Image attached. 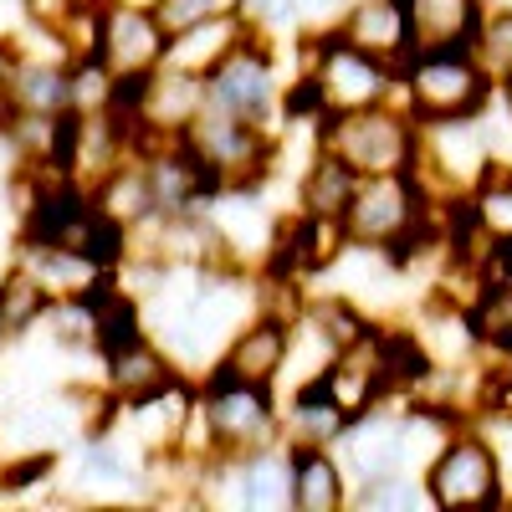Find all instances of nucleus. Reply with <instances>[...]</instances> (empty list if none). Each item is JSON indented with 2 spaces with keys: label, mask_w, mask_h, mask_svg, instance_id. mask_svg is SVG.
Segmentation results:
<instances>
[{
  "label": "nucleus",
  "mask_w": 512,
  "mask_h": 512,
  "mask_svg": "<svg viewBox=\"0 0 512 512\" xmlns=\"http://www.w3.org/2000/svg\"><path fill=\"white\" fill-rule=\"evenodd\" d=\"M431 236H446V205L431 200L415 169L405 175H369L354 185L344 210V241L384 256L390 267H410Z\"/></svg>",
  "instance_id": "1"
},
{
  "label": "nucleus",
  "mask_w": 512,
  "mask_h": 512,
  "mask_svg": "<svg viewBox=\"0 0 512 512\" xmlns=\"http://www.w3.org/2000/svg\"><path fill=\"white\" fill-rule=\"evenodd\" d=\"M282 441V390L277 384H251L210 364L195 379V410L185 425L180 451L190 456H236Z\"/></svg>",
  "instance_id": "2"
},
{
  "label": "nucleus",
  "mask_w": 512,
  "mask_h": 512,
  "mask_svg": "<svg viewBox=\"0 0 512 512\" xmlns=\"http://www.w3.org/2000/svg\"><path fill=\"white\" fill-rule=\"evenodd\" d=\"M400 103L415 123L446 118H487L497 103V77L477 47H420L400 67Z\"/></svg>",
  "instance_id": "3"
},
{
  "label": "nucleus",
  "mask_w": 512,
  "mask_h": 512,
  "mask_svg": "<svg viewBox=\"0 0 512 512\" xmlns=\"http://www.w3.org/2000/svg\"><path fill=\"white\" fill-rule=\"evenodd\" d=\"M297 72L318 88L323 118L328 113H359V108L400 98V72L384 67L369 52H359L354 41H344L338 26H313V31L297 36Z\"/></svg>",
  "instance_id": "4"
},
{
  "label": "nucleus",
  "mask_w": 512,
  "mask_h": 512,
  "mask_svg": "<svg viewBox=\"0 0 512 512\" xmlns=\"http://www.w3.org/2000/svg\"><path fill=\"white\" fill-rule=\"evenodd\" d=\"M287 67H282V41L251 31L226 52V62L205 77V108L246 118L267 134H287L282 123V98H287Z\"/></svg>",
  "instance_id": "5"
},
{
  "label": "nucleus",
  "mask_w": 512,
  "mask_h": 512,
  "mask_svg": "<svg viewBox=\"0 0 512 512\" xmlns=\"http://www.w3.org/2000/svg\"><path fill=\"white\" fill-rule=\"evenodd\" d=\"M313 144L338 154L359 180L405 175L420 159V123L395 98V103H374V108H359V113H328L313 128Z\"/></svg>",
  "instance_id": "6"
},
{
  "label": "nucleus",
  "mask_w": 512,
  "mask_h": 512,
  "mask_svg": "<svg viewBox=\"0 0 512 512\" xmlns=\"http://www.w3.org/2000/svg\"><path fill=\"white\" fill-rule=\"evenodd\" d=\"M420 482H425V497H431V512H507L502 456L477 420H466L431 456Z\"/></svg>",
  "instance_id": "7"
},
{
  "label": "nucleus",
  "mask_w": 512,
  "mask_h": 512,
  "mask_svg": "<svg viewBox=\"0 0 512 512\" xmlns=\"http://www.w3.org/2000/svg\"><path fill=\"white\" fill-rule=\"evenodd\" d=\"M195 492H200V507L292 512V451L287 441H272L236 456H205Z\"/></svg>",
  "instance_id": "8"
},
{
  "label": "nucleus",
  "mask_w": 512,
  "mask_h": 512,
  "mask_svg": "<svg viewBox=\"0 0 512 512\" xmlns=\"http://www.w3.org/2000/svg\"><path fill=\"white\" fill-rule=\"evenodd\" d=\"M185 144L205 159V169L221 180V190H262L282 159V134H267V128L216 113V108H205L185 128Z\"/></svg>",
  "instance_id": "9"
},
{
  "label": "nucleus",
  "mask_w": 512,
  "mask_h": 512,
  "mask_svg": "<svg viewBox=\"0 0 512 512\" xmlns=\"http://www.w3.org/2000/svg\"><path fill=\"white\" fill-rule=\"evenodd\" d=\"M497 149L482 118H446V123H420V159H415V175L420 185L431 190V200L456 205L466 200L482 175L492 169Z\"/></svg>",
  "instance_id": "10"
},
{
  "label": "nucleus",
  "mask_w": 512,
  "mask_h": 512,
  "mask_svg": "<svg viewBox=\"0 0 512 512\" xmlns=\"http://www.w3.org/2000/svg\"><path fill=\"white\" fill-rule=\"evenodd\" d=\"M169 31L159 26L149 0H98V41L93 57L113 77H144L164 62Z\"/></svg>",
  "instance_id": "11"
},
{
  "label": "nucleus",
  "mask_w": 512,
  "mask_h": 512,
  "mask_svg": "<svg viewBox=\"0 0 512 512\" xmlns=\"http://www.w3.org/2000/svg\"><path fill=\"white\" fill-rule=\"evenodd\" d=\"M6 113H36V118L72 113V62L52 52L26 57L11 47L6 77H0V118Z\"/></svg>",
  "instance_id": "12"
},
{
  "label": "nucleus",
  "mask_w": 512,
  "mask_h": 512,
  "mask_svg": "<svg viewBox=\"0 0 512 512\" xmlns=\"http://www.w3.org/2000/svg\"><path fill=\"white\" fill-rule=\"evenodd\" d=\"M338 36L354 41L359 52L379 57L384 67H405L415 57V26H410V11L405 0H354V6L338 11Z\"/></svg>",
  "instance_id": "13"
},
{
  "label": "nucleus",
  "mask_w": 512,
  "mask_h": 512,
  "mask_svg": "<svg viewBox=\"0 0 512 512\" xmlns=\"http://www.w3.org/2000/svg\"><path fill=\"white\" fill-rule=\"evenodd\" d=\"M180 379H185V369L169 359V349L149 328L103 354V390L113 400H149V395L169 390V384H180Z\"/></svg>",
  "instance_id": "14"
},
{
  "label": "nucleus",
  "mask_w": 512,
  "mask_h": 512,
  "mask_svg": "<svg viewBox=\"0 0 512 512\" xmlns=\"http://www.w3.org/2000/svg\"><path fill=\"white\" fill-rule=\"evenodd\" d=\"M287 344H292V313L287 308H262L216 359V369L251 379V384H277L287 369Z\"/></svg>",
  "instance_id": "15"
},
{
  "label": "nucleus",
  "mask_w": 512,
  "mask_h": 512,
  "mask_svg": "<svg viewBox=\"0 0 512 512\" xmlns=\"http://www.w3.org/2000/svg\"><path fill=\"white\" fill-rule=\"evenodd\" d=\"M16 267H26L41 287H47L52 303H62V297H93V292L113 287V267L93 262L88 251L62 246V241H21Z\"/></svg>",
  "instance_id": "16"
},
{
  "label": "nucleus",
  "mask_w": 512,
  "mask_h": 512,
  "mask_svg": "<svg viewBox=\"0 0 512 512\" xmlns=\"http://www.w3.org/2000/svg\"><path fill=\"white\" fill-rule=\"evenodd\" d=\"M292 451V512H349V466L338 446H287Z\"/></svg>",
  "instance_id": "17"
},
{
  "label": "nucleus",
  "mask_w": 512,
  "mask_h": 512,
  "mask_svg": "<svg viewBox=\"0 0 512 512\" xmlns=\"http://www.w3.org/2000/svg\"><path fill=\"white\" fill-rule=\"evenodd\" d=\"M349 410L328 395L323 379H308L297 390H282V441L287 446H338L349 431Z\"/></svg>",
  "instance_id": "18"
},
{
  "label": "nucleus",
  "mask_w": 512,
  "mask_h": 512,
  "mask_svg": "<svg viewBox=\"0 0 512 512\" xmlns=\"http://www.w3.org/2000/svg\"><path fill=\"white\" fill-rule=\"evenodd\" d=\"M354 185L359 175L328 149L313 144V159L303 169V180H297V216L308 221H328V226H344V210L354 200Z\"/></svg>",
  "instance_id": "19"
},
{
  "label": "nucleus",
  "mask_w": 512,
  "mask_h": 512,
  "mask_svg": "<svg viewBox=\"0 0 512 512\" xmlns=\"http://www.w3.org/2000/svg\"><path fill=\"white\" fill-rule=\"evenodd\" d=\"M246 36V21L241 16H216V21H195L185 31H169L164 41V62L159 67H175V72H195V77H210L226 52Z\"/></svg>",
  "instance_id": "20"
},
{
  "label": "nucleus",
  "mask_w": 512,
  "mask_h": 512,
  "mask_svg": "<svg viewBox=\"0 0 512 512\" xmlns=\"http://www.w3.org/2000/svg\"><path fill=\"white\" fill-rule=\"evenodd\" d=\"M420 47H477V31L487 21V0H405Z\"/></svg>",
  "instance_id": "21"
},
{
  "label": "nucleus",
  "mask_w": 512,
  "mask_h": 512,
  "mask_svg": "<svg viewBox=\"0 0 512 512\" xmlns=\"http://www.w3.org/2000/svg\"><path fill=\"white\" fill-rule=\"evenodd\" d=\"M93 205L103 210L108 221H118L123 231H134V226H144L149 216H159L154 210V190H149V175H144V159L134 154V159H123L108 180H98L93 190Z\"/></svg>",
  "instance_id": "22"
},
{
  "label": "nucleus",
  "mask_w": 512,
  "mask_h": 512,
  "mask_svg": "<svg viewBox=\"0 0 512 512\" xmlns=\"http://www.w3.org/2000/svg\"><path fill=\"white\" fill-rule=\"evenodd\" d=\"M47 308H52L47 287H41L26 267H11L6 277H0V318H6V338H26L31 328H41Z\"/></svg>",
  "instance_id": "23"
},
{
  "label": "nucleus",
  "mask_w": 512,
  "mask_h": 512,
  "mask_svg": "<svg viewBox=\"0 0 512 512\" xmlns=\"http://www.w3.org/2000/svg\"><path fill=\"white\" fill-rule=\"evenodd\" d=\"M466 210L487 236H512V159H492V169L482 175V185L466 195Z\"/></svg>",
  "instance_id": "24"
},
{
  "label": "nucleus",
  "mask_w": 512,
  "mask_h": 512,
  "mask_svg": "<svg viewBox=\"0 0 512 512\" xmlns=\"http://www.w3.org/2000/svg\"><path fill=\"white\" fill-rule=\"evenodd\" d=\"M349 512H431V497H425V482L415 472H395V477L354 487Z\"/></svg>",
  "instance_id": "25"
},
{
  "label": "nucleus",
  "mask_w": 512,
  "mask_h": 512,
  "mask_svg": "<svg viewBox=\"0 0 512 512\" xmlns=\"http://www.w3.org/2000/svg\"><path fill=\"white\" fill-rule=\"evenodd\" d=\"M241 21L262 36L297 41L303 36V0H241Z\"/></svg>",
  "instance_id": "26"
},
{
  "label": "nucleus",
  "mask_w": 512,
  "mask_h": 512,
  "mask_svg": "<svg viewBox=\"0 0 512 512\" xmlns=\"http://www.w3.org/2000/svg\"><path fill=\"white\" fill-rule=\"evenodd\" d=\"M477 57L497 82L512 77V6H487V21L477 31Z\"/></svg>",
  "instance_id": "27"
},
{
  "label": "nucleus",
  "mask_w": 512,
  "mask_h": 512,
  "mask_svg": "<svg viewBox=\"0 0 512 512\" xmlns=\"http://www.w3.org/2000/svg\"><path fill=\"white\" fill-rule=\"evenodd\" d=\"M164 31H185L195 21H216V16H241V0H149Z\"/></svg>",
  "instance_id": "28"
},
{
  "label": "nucleus",
  "mask_w": 512,
  "mask_h": 512,
  "mask_svg": "<svg viewBox=\"0 0 512 512\" xmlns=\"http://www.w3.org/2000/svg\"><path fill=\"white\" fill-rule=\"evenodd\" d=\"M88 0H21V16L31 21V26H47V31H62Z\"/></svg>",
  "instance_id": "29"
},
{
  "label": "nucleus",
  "mask_w": 512,
  "mask_h": 512,
  "mask_svg": "<svg viewBox=\"0 0 512 512\" xmlns=\"http://www.w3.org/2000/svg\"><path fill=\"white\" fill-rule=\"evenodd\" d=\"M497 108H502V118L512 123V77H502V82H497Z\"/></svg>",
  "instance_id": "30"
},
{
  "label": "nucleus",
  "mask_w": 512,
  "mask_h": 512,
  "mask_svg": "<svg viewBox=\"0 0 512 512\" xmlns=\"http://www.w3.org/2000/svg\"><path fill=\"white\" fill-rule=\"evenodd\" d=\"M6 62H11V47H6V41H0V77H6Z\"/></svg>",
  "instance_id": "31"
},
{
  "label": "nucleus",
  "mask_w": 512,
  "mask_h": 512,
  "mask_svg": "<svg viewBox=\"0 0 512 512\" xmlns=\"http://www.w3.org/2000/svg\"><path fill=\"white\" fill-rule=\"evenodd\" d=\"M0 344H6V318H0Z\"/></svg>",
  "instance_id": "32"
},
{
  "label": "nucleus",
  "mask_w": 512,
  "mask_h": 512,
  "mask_svg": "<svg viewBox=\"0 0 512 512\" xmlns=\"http://www.w3.org/2000/svg\"><path fill=\"white\" fill-rule=\"evenodd\" d=\"M507 512H512V482H507Z\"/></svg>",
  "instance_id": "33"
},
{
  "label": "nucleus",
  "mask_w": 512,
  "mask_h": 512,
  "mask_svg": "<svg viewBox=\"0 0 512 512\" xmlns=\"http://www.w3.org/2000/svg\"><path fill=\"white\" fill-rule=\"evenodd\" d=\"M487 6H512V0H487Z\"/></svg>",
  "instance_id": "34"
}]
</instances>
